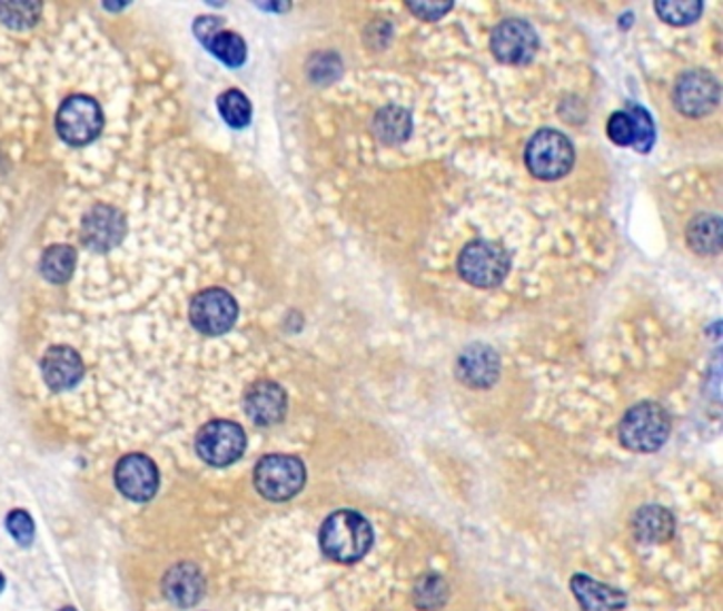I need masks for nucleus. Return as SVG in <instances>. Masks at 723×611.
Wrapping results in <instances>:
<instances>
[{
	"label": "nucleus",
	"mask_w": 723,
	"mask_h": 611,
	"mask_svg": "<svg viewBox=\"0 0 723 611\" xmlns=\"http://www.w3.org/2000/svg\"><path fill=\"white\" fill-rule=\"evenodd\" d=\"M416 605L423 610H439L448 599V587L439 575H425L414 590Z\"/></svg>",
	"instance_id": "obj_25"
},
{
	"label": "nucleus",
	"mask_w": 723,
	"mask_h": 611,
	"mask_svg": "<svg viewBox=\"0 0 723 611\" xmlns=\"http://www.w3.org/2000/svg\"><path fill=\"white\" fill-rule=\"evenodd\" d=\"M115 484L130 501H151L159 489L158 467L147 454H128L115 467Z\"/></svg>",
	"instance_id": "obj_11"
},
{
	"label": "nucleus",
	"mask_w": 723,
	"mask_h": 611,
	"mask_svg": "<svg viewBox=\"0 0 723 611\" xmlns=\"http://www.w3.org/2000/svg\"><path fill=\"white\" fill-rule=\"evenodd\" d=\"M453 2H407V9L423 20H439L453 11Z\"/></svg>",
	"instance_id": "obj_30"
},
{
	"label": "nucleus",
	"mask_w": 723,
	"mask_h": 611,
	"mask_svg": "<svg viewBox=\"0 0 723 611\" xmlns=\"http://www.w3.org/2000/svg\"><path fill=\"white\" fill-rule=\"evenodd\" d=\"M75 266H77V250L68 245H53L43 253L39 270L49 283L62 285L70 280Z\"/></svg>",
	"instance_id": "obj_22"
},
{
	"label": "nucleus",
	"mask_w": 723,
	"mask_h": 611,
	"mask_svg": "<svg viewBox=\"0 0 723 611\" xmlns=\"http://www.w3.org/2000/svg\"><path fill=\"white\" fill-rule=\"evenodd\" d=\"M633 531L641 542H668L675 533V519L662 505H645L634 514Z\"/></svg>",
	"instance_id": "obj_18"
},
{
	"label": "nucleus",
	"mask_w": 723,
	"mask_h": 611,
	"mask_svg": "<svg viewBox=\"0 0 723 611\" xmlns=\"http://www.w3.org/2000/svg\"><path fill=\"white\" fill-rule=\"evenodd\" d=\"M41 372L47 386L51 391H70L83 378V362L79 353L70 346H53L49 348L41 363Z\"/></svg>",
	"instance_id": "obj_16"
},
{
	"label": "nucleus",
	"mask_w": 723,
	"mask_h": 611,
	"mask_svg": "<svg viewBox=\"0 0 723 611\" xmlns=\"http://www.w3.org/2000/svg\"><path fill=\"white\" fill-rule=\"evenodd\" d=\"M607 135L620 147H633L634 119L628 111H615L607 121Z\"/></svg>",
	"instance_id": "obj_29"
},
{
	"label": "nucleus",
	"mask_w": 723,
	"mask_h": 611,
	"mask_svg": "<svg viewBox=\"0 0 723 611\" xmlns=\"http://www.w3.org/2000/svg\"><path fill=\"white\" fill-rule=\"evenodd\" d=\"M202 43L215 58H219L229 68L242 67L247 62V43L236 32L221 28L215 35L206 37Z\"/></svg>",
	"instance_id": "obj_21"
},
{
	"label": "nucleus",
	"mask_w": 723,
	"mask_h": 611,
	"mask_svg": "<svg viewBox=\"0 0 723 611\" xmlns=\"http://www.w3.org/2000/svg\"><path fill=\"white\" fill-rule=\"evenodd\" d=\"M4 526L11 533V538L20 543V545H23V548H28L30 543L34 542L37 529H34L32 516L26 510H13V512H9V516L4 521Z\"/></svg>",
	"instance_id": "obj_28"
},
{
	"label": "nucleus",
	"mask_w": 723,
	"mask_h": 611,
	"mask_svg": "<svg viewBox=\"0 0 723 611\" xmlns=\"http://www.w3.org/2000/svg\"><path fill=\"white\" fill-rule=\"evenodd\" d=\"M626 111L633 115L634 119V149L638 154H650L654 142H656V128H654L652 115L647 114L638 105H628Z\"/></svg>",
	"instance_id": "obj_27"
},
{
	"label": "nucleus",
	"mask_w": 723,
	"mask_h": 611,
	"mask_svg": "<svg viewBox=\"0 0 723 611\" xmlns=\"http://www.w3.org/2000/svg\"><path fill=\"white\" fill-rule=\"evenodd\" d=\"M671 435V416L654 402L631 407L620 423V442L633 453H654Z\"/></svg>",
	"instance_id": "obj_2"
},
{
	"label": "nucleus",
	"mask_w": 723,
	"mask_h": 611,
	"mask_svg": "<svg viewBox=\"0 0 723 611\" xmlns=\"http://www.w3.org/2000/svg\"><path fill=\"white\" fill-rule=\"evenodd\" d=\"M196 451L208 465L226 467L247 451V433L231 421H210L196 435Z\"/></svg>",
	"instance_id": "obj_7"
},
{
	"label": "nucleus",
	"mask_w": 723,
	"mask_h": 611,
	"mask_svg": "<svg viewBox=\"0 0 723 611\" xmlns=\"http://www.w3.org/2000/svg\"><path fill=\"white\" fill-rule=\"evenodd\" d=\"M238 318V304L234 295L212 287L196 295L189 304V321L191 325L206 336H221L234 327Z\"/></svg>",
	"instance_id": "obj_8"
},
{
	"label": "nucleus",
	"mask_w": 723,
	"mask_h": 611,
	"mask_svg": "<svg viewBox=\"0 0 723 611\" xmlns=\"http://www.w3.org/2000/svg\"><path fill=\"white\" fill-rule=\"evenodd\" d=\"M306 484V467L291 454H268L255 467V489L270 501H289Z\"/></svg>",
	"instance_id": "obj_5"
},
{
	"label": "nucleus",
	"mask_w": 723,
	"mask_h": 611,
	"mask_svg": "<svg viewBox=\"0 0 723 611\" xmlns=\"http://www.w3.org/2000/svg\"><path fill=\"white\" fill-rule=\"evenodd\" d=\"M571 590L584 611H620L626 605V594L622 590L611 589L582 573L571 580Z\"/></svg>",
	"instance_id": "obj_17"
},
{
	"label": "nucleus",
	"mask_w": 723,
	"mask_h": 611,
	"mask_svg": "<svg viewBox=\"0 0 723 611\" xmlns=\"http://www.w3.org/2000/svg\"><path fill=\"white\" fill-rule=\"evenodd\" d=\"M126 217L121 210L109 204H96L83 217L81 224V238L86 247L98 253H107L121 245L126 236Z\"/></svg>",
	"instance_id": "obj_12"
},
{
	"label": "nucleus",
	"mask_w": 723,
	"mask_h": 611,
	"mask_svg": "<svg viewBox=\"0 0 723 611\" xmlns=\"http://www.w3.org/2000/svg\"><path fill=\"white\" fill-rule=\"evenodd\" d=\"M2 590H4V575L0 573V592H2Z\"/></svg>",
	"instance_id": "obj_31"
},
{
	"label": "nucleus",
	"mask_w": 723,
	"mask_h": 611,
	"mask_svg": "<svg viewBox=\"0 0 723 611\" xmlns=\"http://www.w3.org/2000/svg\"><path fill=\"white\" fill-rule=\"evenodd\" d=\"M491 49L498 62L522 67L537 56L539 37L535 28L524 20H505L493 30Z\"/></svg>",
	"instance_id": "obj_9"
},
{
	"label": "nucleus",
	"mask_w": 723,
	"mask_h": 611,
	"mask_svg": "<svg viewBox=\"0 0 723 611\" xmlns=\"http://www.w3.org/2000/svg\"><path fill=\"white\" fill-rule=\"evenodd\" d=\"M498 367L501 363L495 348L486 344H472L460 353L456 362V376L463 385L488 388L497 383Z\"/></svg>",
	"instance_id": "obj_14"
},
{
	"label": "nucleus",
	"mask_w": 723,
	"mask_h": 611,
	"mask_svg": "<svg viewBox=\"0 0 723 611\" xmlns=\"http://www.w3.org/2000/svg\"><path fill=\"white\" fill-rule=\"evenodd\" d=\"M673 100L685 117H704L713 114L720 105V83L702 68L687 70L677 79Z\"/></svg>",
	"instance_id": "obj_10"
},
{
	"label": "nucleus",
	"mask_w": 723,
	"mask_h": 611,
	"mask_svg": "<svg viewBox=\"0 0 723 611\" xmlns=\"http://www.w3.org/2000/svg\"><path fill=\"white\" fill-rule=\"evenodd\" d=\"M687 245L699 255H717L722 250V219L717 215H699L687 226Z\"/></svg>",
	"instance_id": "obj_19"
},
{
	"label": "nucleus",
	"mask_w": 723,
	"mask_h": 611,
	"mask_svg": "<svg viewBox=\"0 0 723 611\" xmlns=\"http://www.w3.org/2000/svg\"><path fill=\"white\" fill-rule=\"evenodd\" d=\"M374 132L386 145H399L412 135V117L402 107H385L374 117Z\"/></svg>",
	"instance_id": "obj_20"
},
{
	"label": "nucleus",
	"mask_w": 723,
	"mask_h": 611,
	"mask_svg": "<svg viewBox=\"0 0 723 611\" xmlns=\"http://www.w3.org/2000/svg\"><path fill=\"white\" fill-rule=\"evenodd\" d=\"M206 582L202 571L194 563H179L166 571L161 580L164 597L177 608H194L202 601Z\"/></svg>",
	"instance_id": "obj_15"
},
{
	"label": "nucleus",
	"mask_w": 723,
	"mask_h": 611,
	"mask_svg": "<svg viewBox=\"0 0 723 611\" xmlns=\"http://www.w3.org/2000/svg\"><path fill=\"white\" fill-rule=\"evenodd\" d=\"M526 168L542 181H558L575 164V149L563 132L543 128L526 145Z\"/></svg>",
	"instance_id": "obj_3"
},
{
	"label": "nucleus",
	"mask_w": 723,
	"mask_h": 611,
	"mask_svg": "<svg viewBox=\"0 0 723 611\" xmlns=\"http://www.w3.org/2000/svg\"><path fill=\"white\" fill-rule=\"evenodd\" d=\"M247 416L259 427L278 425L287 414V393L271 381H257L245 395Z\"/></svg>",
	"instance_id": "obj_13"
},
{
	"label": "nucleus",
	"mask_w": 723,
	"mask_h": 611,
	"mask_svg": "<svg viewBox=\"0 0 723 611\" xmlns=\"http://www.w3.org/2000/svg\"><path fill=\"white\" fill-rule=\"evenodd\" d=\"M512 268V257L497 243L474 240L458 257V272L463 280L479 289H493L501 285Z\"/></svg>",
	"instance_id": "obj_4"
},
{
	"label": "nucleus",
	"mask_w": 723,
	"mask_h": 611,
	"mask_svg": "<svg viewBox=\"0 0 723 611\" xmlns=\"http://www.w3.org/2000/svg\"><path fill=\"white\" fill-rule=\"evenodd\" d=\"M102 126L105 115L100 105L83 93L67 98L56 115L58 135L72 147H83L91 142L102 132Z\"/></svg>",
	"instance_id": "obj_6"
},
{
	"label": "nucleus",
	"mask_w": 723,
	"mask_h": 611,
	"mask_svg": "<svg viewBox=\"0 0 723 611\" xmlns=\"http://www.w3.org/2000/svg\"><path fill=\"white\" fill-rule=\"evenodd\" d=\"M318 542L331 561L357 563L369 552L374 531L369 521L355 510H339L323 522Z\"/></svg>",
	"instance_id": "obj_1"
},
{
	"label": "nucleus",
	"mask_w": 723,
	"mask_h": 611,
	"mask_svg": "<svg viewBox=\"0 0 723 611\" xmlns=\"http://www.w3.org/2000/svg\"><path fill=\"white\" fill-rule=\"evenodd\" d=\"M662 22L671 26H687L701 18L704 4L699 0H660L654 4Z\"/></svg>",
	"instance_id": "obj_23"
},
{
	"label": "nucleus",
	"mask_w": 723,
	"mask_h": 611,
	"mask_svg": "<svg viewBox=\"0 0 723 611\" xmlns=\"http://www.w3.org/2000/svg\"><path fill=\"white\" fill-rule=\"evenodd\" d=\"M60 611H77V610H75V608H65V610H60Z\"/></svg>",
	"instance_id": "obj_32"
},
{
	"label": "nucleus",
	"mask_w": 723,
	"mask_h": 611,
	"mask_svg": "<svg viewBox=\"0 0 723 611\" xmlns=\"http://www.w3.org/2000/svg\"><path fill=\"white\" fill-rule=\"evenodd\" d=\"M39 13H41V4L37 2H2L0 4V22L22 30V28H30L39 22Z\"/></svg>",
	"instance_id": "obj_26"
},
{
	"label": "nucleus",
	"mask_w": 723,
	"mask_h": 611,
	"mask_svg": "<svg viewBox=\"0 0 723 611\" xmlns=\"http://www.w3.org/2000/svg\"><path fill=\"white\" fill-rule=\"evenodd\" d=\"M219 114L226 119L227 126L247 128L250 124L252 107H250L249 98L242 91L227 90L226 93L219 96Z\"/></svg>",
	"instance_id": "obj_24"
}]
</instances>
